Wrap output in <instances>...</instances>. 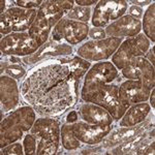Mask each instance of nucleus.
I'll return each mask as SVG.
<instances>
[{
  "label": "nucleus",
  "instance_id": "4be33fe9",
  "mask_svg": "<svg viewBox=\"0 0 155 155\" xmlns=\"http://www.w3.org/2000/svg\"><path fill=\"white\" fill-rule=\"evenodd\" d=\"M136 57H134L130 53L128 49V46H127V42L124 39L123 41L121 42L120 47L117 49V51L115 52L113 56L111 57V62L114 64L115 67L120 71L123 68H125L134 61V59Z\"/></svg>",
  "mask_w": 155,
  "mask_h": 155
},
{
  "label": "nucleus",
  "instance_id": "9d476101",
  "mask_svg": "<svg viewBox=\"0 0 155 155\" xmlns=\"http://www.w3.org/2000/svg\"><path fill=\"white\" fill-rule=\"evenodd\" d=\"M39 46L36 44L28 31L26 32H12L1 37L0 50L3 56H18L26 57L35 53Z\"/></svg>",
  "mask_w": 155,
  "mask_h": 155
},
{
  "label": "nucleus",
  "instance_id": "2eb2a0df",
  "mask_svg": "<svg viewBox=\"0 0 155 155\" xmlns=\"http://www.w3.org/2000/svg\"><path fill=\"white\" fill-rule=\"evenodd\" d=\"M107 37L129 38L141 33L142 21L125 14L104 28Z\"/></svg>",
  "mask_w": 155,
  "mask_h": 155
},
{
  "label": "nucleus",
  "instance_id": "6ab92c4d",
  "mask_svg": "<svg viewBox=\"0 0 155 155\" xmlns=\"http://www.w3.org/2000/svg\"><path fill=\"white\" fill-rule=\"evenodd\" d=\"M1 76H7L21 81L27 76V66L24 64L21 57L18 56H3L1 58Z\"/></svg>",
  "mask_w": 155,
  "mask_h": 155
},
{
  "label": "nucleus",
  "instance_id": "2f4dec72",
  "mask_svg": "<svg viewBox=\"0 0 155 155\" xmlns=\"http://www.w3.org/2000/svg\"><path fill=\"white\" fill-rule=\"evenodd\" d=\"M127 11H128V15L131 17H134V18H136L137 20H140L143 17L144 15V11L142 7L140 6H136V5H130L128 6V8H127Z\"/></svg>",
  "mask_w": 155,
  "mask_h": 155
},
{
  "label": "nucleus",
  "instance_id": "f704fd0d",
  "mask_svg": "<svg viewBox=\"0 0 155 155\" xmlns=\"http://www.w3.org/2000/svg\"><path fill=\"white\" fill-rule=\"evenodd\" d=\"M98 1H95V0H77L74 1L76 5L79 6H83V7H90L91 5H94V4H97Z\"/></svg>",
  "mask_w": 155,
  "mask_h": 155
},
{
  "label": "nucleus",
  "instance_id": "ddd939ff",
  "mask_svg": "<svg viewBox=\"0 0 155 155\" xmlns=\"http://www.w3.org/2000/svg\"><path fill=\"white\" fill-rule=\"evenodd\" d=\"M120 72L125 80L140 81L150 89L155 87L154 66L145 57H136L128 66L120 71Z\"/></svg>",
  "mask_w": 155,
  "mask_h": 155
},
{
  "label": "nucleus",
  "instance_id": "dca6fc26",
  "mask_svg": "<svg viewBox=\"0 0 155 155\" xmlns=\"http://www.w3.org/2000/svg\"><path fill=\"white\" fill-rule=\"evenodd\" d=\"M0 102L1 111L8 113L20 104V89L18 81L7 76L0 77Z\"/></svg>",
  "mask_w": 155,
  "mask_h": 155
},
{
  "label": "nucleus",
  "instance_id": "a878e982",
  "mask_svg": "<svg viewBox=\"0 0 155 155\" xmlns=\"http://www.w3.org/2000/svg\"><path fill=\"white\" fill-rule=\"evenodd\" d=\"M66 18L74 20V21L82 22V23L88 24L91 21L92 11L90 7H83L79 5H74L72 8L65 15Z\"/></svg>",
  "mask_w": 155,
  "mask_h": 155
},
{
  "label": "nucleus",
  "instance_id": "4468645a",
  "mask_svg": "<svg viewBox=\"0 0 155 155\" xmlns=\"http://www.w3.org/2000/svg\"><path fill=\"white\" fill-rule=\"evenodd\" d=\"M151 90L140 81L125 80L119 84V96L129 107L132 104L148 101Z\"/></svg>",
  "mask_w": 155,
  "mask_h": 155
},
{
  "label": "nucleus",
  "instance_id": "f3484780",
  "mask_svg": "<svg viewBox=\"0 0 155 155\" xmlns=\"http://www.w3.org/2000/svg\"><path fill=\"white\" fill-rule=\"evenodd\" d=\"M78 114L86 123L95 125H113L114 119L107 110L92 102L83 101L78 106Z\"/></svg>",
  "mask_w": 155,
  "mask_h": 155
},
{
  "label": "nucleus",
  "instance_id": "58836bf2",
  "mask_svg": "<svg viewBox=\"0 0 155 155\" xmlns=\"http://www.w3.org/2000/svg\"><path fill=\"white\" fill-rule=\"evenodd\" d=\"M148 101H150V107H151L152 109H154L155 107V88L151 90V93H150Z\"/></svg>",
  "mask_w": 155,
  "mask_h": 155
},
{
  "label": "nucleus",
  "instance_id": "7ed1b4c3",
  "mask_svg": "<svg viewBox=\"0 0 155 155\" xmlns=\"http://www.w3.org/2000/svg\"><path fill=\"white\" fill-rule=\"evenodd\" d=\"M61 123L54 117H39L35 120L30 134H34L37 142V155L57 154L60 148Z\"/></svg>",
  "mask_w": 155,
  "mask_h": 155
},
{
  "label": "nucleus",
  "instance_id": "f257e3e1",
  "mask_svg": "<svg viewBox=\"0 0 155 155\" xmlns=\"http://www.w3.org/2000/svg\"><path fill=\"white\" fill-rule=\"evenodd\" d=\"M83 77L58 59L44 62L25 77L21 95L41 117H56L78 104Z\"/></svg>",
  "mask_w": 155,
  "mask_h": 155
},
{
  "label": "nucleus",
  "instance_id": "ea45409f",
  "mask_svg": "<svg viewBox=\"0 0 155 155\" xmlns=\"http://www.w3.org/2000/svg\"><path fill=\"white\" fill-rule=\"evenodd\" d=\"M1 8H0V12H1V14H3L4 12L6 11V8H5V6H6V1L5 0H1Z\"/></svg>",
  "mask_w": 155,
  "mask_h": 155
},
{
  "label": "nucleus",
  "instance_id": "423d86ee",
  "mask_svg": "<svg viewBox=\"0 0 155 155\" xmlns=\"http://www.w3.org/2000/svg\"><path fill=\"white\" fill-rule=\"evenodd\" d=\"M37 16V9H25L18 6L7 7L0 15V33L5 36L12 32H26L33 24Z\"/></svg>",
  "mask_w": 155,
  "mask_h": 155
},
{
  "label": "nucleus",
  "instance_id": "0eeeda50",
  "mask_svg": "<svg viewBox=\"0 0 155 155\" xmlns=\"http://www.w3.org/2000/svg\"><path fill=\"white\" fill-rule=\"evenodd\" d=\"M122 38L106 37L101 41H85L78 47L76 55L89 62H101L110 59L120 47Z\"/></svg>",
  "mask_w": 155,
  "mask_h": 155
},
{
  "label": "nucleus",
  "instance_id": "412c9836",
  "mask_svg": "<svg viewBox=\"0 0 155 155\" xmlns=\"http://www.w3.org/2000/svg\"><path fill=\"white\" fill-rule=\"evenodd\" d=\"M37 15L44 17L53 29L60 20L65 16V12L57 5L55 0L54 1L53 0H46L42 2L41 7L37 9Z\"/></svg>",
  "mask_w": 155,
  "mask_h": 155
},
{
  "label": "nucleus",
  "instance_id": "aec40b11",
  "mask_svg": "<svg viewBox=\"0 0 155 155\" xmlns=\"http://www.w3.org/2000/svg\"><path fill=\"white\" fill-rule=\"evenodd\" d=\"M51 32H52V27L50 26L49 22L44 17H41L38 15L36 16L35 21L33 22V24L30 26V28L28 30L29 35L31 36V38L39 47H41L42 45H45L49 41Z\"/></svg>",
  "mask_w": 155,
  "mask_h": 155
},
{
  "label": "nucleus",
  "instance_id": "f8f14e48",
  "mask_svg": "<svg viewBox=\"0 0 155 155\" xmlns=\"http://www.w3.org/2000/svg\"><path fill=\"white\" fill-rule=\"evenodd\" d=\"M113 128V125H95L86 123L83 120H79L71 124L72 132L77 139L82 144L88 146L101 144Z\"/></svg>",
  "mask_w": 155,
  "mask_h": 155
},
{
  "label": "nucleus",
  "instance_id": "4c0bfd02",
  "mask_svg": "<svg viewBox=\"0 0 155 155\" xmlns=\"http://www.w3.org/2000/svg\"><path fill=\"white\" fill-rule=\"evenodd\" d=\"M154 147H155V143H154V141H153V142H151V143H150L148 146L146 147V148H145L143 154H145V155L152 154V155H153L154 154Z\"/></svg>",
  "mask_w": 155,
  "mask_h": 155
},
{
  "label": "nucleus",
  "instance_id": "7c9ffc66",
  "mask_svg": "<svg viewBox=\"0 0 155 155\" xmlns=\"http://www.w3.org/2000/svg\"><path fill=\"white\" fill-rule=\"evenodd\" d=\"M55 2L62 11L65 12V15L74 6V1H72V0H55Z\"/></svg>",
  "mask_w": 155,
  "mask_h": 155
},
{
  "label": "nucleus",
  "instance_id": "c756f323",
  "mask_svg": "<svg viewBox=\"0 0 155 155\" xmlns=\"http://www.w3.org/2000/svg\"><path fill=\"white\" fill-rule=\"evenodd\" d=\"M88 37L90 39H93V41H101L107 37L106 31L104 28H99V27H92L89 29L88 32Z\"/></svg>",
  "mask_w": 155,
  "mask_h": 155
},
{
  "label": "nucleus",
  "instance_id": "6e6552de",
  "mask_svg": "<svg viewBox=\"0 0 155 155\" xmlns=\"http://www.w3.org/2000/svg\"><path fill=\"white\" fill-rule=\"evenodd\" d=\"M89 29L88 24L63 17L52 29L50 38L55 41L66 42L74 47L87 41Z\"/></svg>",
  "mask_w": 155,
  "mask_h": 155
},
{
  "label": "nucleus",
  "instance_id": "72a5a7b5",
  "mask_svg": "<svg viewBox=\"0 0 155 155\" xmlns=\"http://www.w3.org/2000/svg\"><path fill=\"white\" fill-rule=\"evenodd\" d=\"M104 151V148L101 146H97L95 145L94 148H86V149H83L80 153L81 154H97L99 152H102Z\"/></svg>",
  "mask_w": 155,
  "mask_h": 155
},
{
  "label": "nucleus",
  "instance_id": "a211bd4d",
  "mask_svg": "<svg viewBox=\"0 0 155 155\" xmlns=\"http://www.w3.org/2000/svg\"><path fill=\"white\" fill-rule=\"evenodd\" d=\"M151 113V107L147 102H140V104H132L126 110L121 119L118 121L119 126L130 127L141 124L148 118Z\"/></svg>",
  "mask_w": 155,
  "mask_h": 155
},
{
  "label": "nucleus",
  "instance_id": "5701e85b",
  "mask_svg": "<svg viewBox=\"0 0 155 155\" xmlns=\"http://www.w3.org/2000/svg\"><path fill=\"white\" fill-rule=\"evenodd\" d=\"M127 46L134 57H144L148 52L150 47V41L144 33H139L134 37L125 38Z\"/></svg>",
  "mask_w": 155,
  "mask_h": 155
},
{
  "label": "nucleus",
  "instance_id": "20e7f679",
  "mask_svg": "<svg viewBox=\"0 0 155 155\" xmlns=\"http://www.w3.org/2000/svg\"><path fill=\"white\" fill-rule=\"evenodd\" d=\"M122 76L111 61H101L92 64L82 80L81 97L109 84H120Z\"/></svg>",
  "mask_w": 155,
  "mask_h": 155
},
{
  "label": "nucleus",
  "instance_id": "cd10ccee",
  "mask_svg": "<svg viewBox=\"0 0 155 155\" xmlns=\"http://www.w3.org/2000/svg\"><path fill=\"white\" fill-rule=\"evenodd\" d=\"M24 147L23 144L16 142V143L9 144L7 146L1 148V155H23Z\"/></svg>",
  "mask_w": 155,
  "mask_h": 155
},
{
  "label": "nucleus",
  "instance_id": "393cba45",
  "mask_svg": "<svg viewBox=\"0 0 155 155\" xmlns=\"http://www.w3.org/2000/svg\"><path fill=\"white\" fill-rule=\"evenodd\" d=\"M142 30L150 41H155V4L152 2L144 14Z\"/></svg>",
  "mask_w": 155,
  "mask_h": 155
},
{
  "label": "nucleus",
  "instance_id": "9b49d317",
  "mask_svg": "<svg viewBox=\"0 0 155 155\" xmlns=\"http://www.w3.org/2000/svg\"><path fill=\"white\" fill-rule=\"evenodd\" d=\"M74 54V48L71 45L66 42L55 41L53 39L49 38V41L41 47H39L35 53L29 55V56L23 57L24 64L27 68L35 67L44 62L50 61V60L56 59L62 56H69Z\"/></svg>",
  "mask_w": 155,
  "mask_h": 155
},
{
  "label": "nucleus",
  "instance_id": "c9c22d12",
  "mask_svg": "<svg viewBox=\"0 0 155 155\" xmlns=\"http://www.w3.org/2000/svg\"><path fill=\"white\" fill-rule=\"evenodd\" d=\"M145 58H146L150 63L152 64V65L154 66L155 64V57H154V47H152V48H150L148 50V52H147L146 54H145Z\"/></svg>",
  "mask_w": 155,
  "mask_h": 155
},
{
  "label": "nucleus",
  "instance_id": "1a4fd4ad",
  "mask_svg": "<svg viewBox=\"0 0 155 155\" xmlns=\"http://www.w3.org/2000/svg\"><path fill=\"white\" fill-rule=\"evenodd\" d=\"M126 0H101L92 11L91 24L93 27L104 28L126 14Z\"/></svg>",
  "mask_w": 155,
  "mask_h": 155
},
{
  "label": "nucleus",
  "instance_id": "f03ea898",
  "mask_svg": "<svg viewBox=\"0 0 155 155\" xmlns=\"http://www.w3.org/2000/svg\"><path fill=\"white\" fill-rule=\"evenodd\" d=\"M36 112L31 106H22L9 112L0 123V147L19 142L30 131L36 118Z\"/></svg>",
  "mask_w": 155,
  "mask_h": 155
},
{
  "label": "nucleus",
  "instance_id": "b1692460",
  "mask_svg": "<svg viewBox=\"0 0 155 155\" xmlns=\"http://www.w3.org/2000/svg\"><path fill=\"white\" fill-rule=\"evenodd\" d=\"M60 136H61V145L63 149L66 150V151L78 150L82 146V143L77 139L74 132H72L71 124L66 123V122L61 124Z\"/></svg>",
  "mask_w": 155,
  "mask_h": 155
},
{
  "label": "nucleus",
  "instance_id": "c85d7f7f",
  "mask_svg": "<svg viewBox=\"0 0 155 155\" xmlns=\"http://www.w3.org/2000/svg\"><path fill=\"white\" fill-rule=\"evenodd\" d=\"M42 2V0H16L14 1V5L25 9H38Z\"/></svg>",
  "mask_w": 155,
  "mask_h": 155
},
{
  "label": "nucleus",
  "instance_id": "e433bc0d",
  "mask_svg": "<svg viewBox=\"0 0 155 155\" xmlns=\"http://www.w3.org/2000/svg\"><path fill=\"white\" fill-rule=\"evenodd\" d=\"M128 3H130L131 5H136V6H146V5H150L152 3L151 0H145V1H137V0H131V1H128Z\"/></svg>",
  "mask_w": 155,
  "mask_h": 155
},
{
  "label": "nucleus",
  "instance_id": "39448f33",
  "mask_svg": "<svg viewBox=\"0 0 155 155\" xmlns=\"http://www.w3.org/2000/svg\"><path fill=\"white\" fill-rule=\"evenodd\" d=\"M82 101L92 102L107 110L114 119L118 122L123 116L128 107L124 104L119 96V84H109L95 90L92 93L81 97Z\"/></svg>",
  "mask_w": 155,
  "mask_h": 155
},
{
  "label": "nucleus",
  "instance_id": "473e14b6",
  "mask_svg": "<svg viewBox=\"0 0 155 155\" xmlns=\"http://www.w3.org/2000/svg\"><path fill=\"white\" fill-rule=\"evenodd\" d=\"M79 114H78L77 110H71L67 113L66 117H65V122L66 123L72 124V123H76L77 121H79Z\"/></svg>",
  "mask_w": 155,
  "mask_h": 155
},
{
  "label": "nucleus",
  "instance_id": "bb28decb",
  "mask_svg": "<svg viewBox=\"0 0 155 155\" xmlns=\"http://www.w3.org/2000/svg\"><path fill=\"white\" fill-rule=\"evenodd\" d=\"M23 147H24V154L32 155L36 154L37 148V139L34 134H26L23 139Z\"/></svg>",
  "mask_w": 155,
  "mask_h": 155
}]
</instances>
